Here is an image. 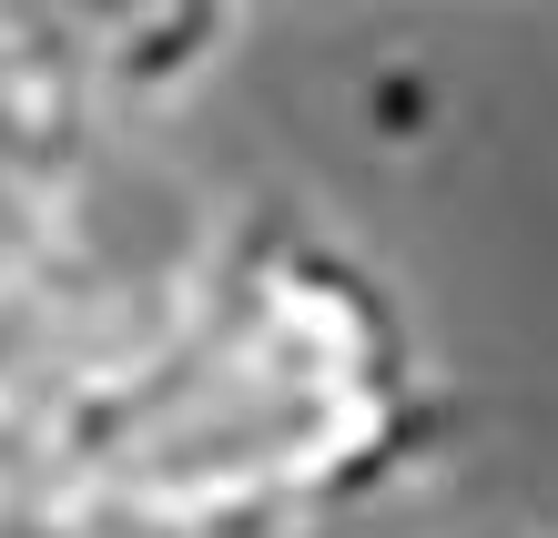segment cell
I'll use <instances>...</instances> for the list:
<instances>
[{
    "mask_svg": "<svg viewBox=\"0 0 558 538\" xmlns=\"http://www.w3.org/2000/svg\"><path fill=\"white\" fill-rule=\"evenodd\" d=\"M31 509V467H21V396L0 386V528Z\"/></svg>",
    "mask_w": 558,
    "mask_h": 538,
    "instance_id": "obj_3",
    "label": "cell"
},
{
    "mask_svg": "<svg viewBox=\"0 0 558 538\" xmlns=\"http://www.w3.org/2000/svg\"><path fill=\"white\" fill-rule=\"evenodd\" d=\"M0 21L92 122L183 112L244 41V0H0Z\"/></svg>",
    "mask_w": 558,
    "mask_h": 538,
    "instance_id": "obj_2",
    "label": "cell"
},
{
    "mask_svg": "<svg viewBox=\"0 0 558 538\" xmlns=\"http://www.w3.org/2000/svg\"><path fill=\"white\" fill-rule=\"evenodd\" d=\"M447 376L407 285L305 204H244L173 295L21 417L31 518L72 538H305L407 498Z\"/></svg>",
    "mask_w": 558,
    "mask_h": 538,
    "instance_id": "obj_1",
    "label": "cell"
}]
</instances>
